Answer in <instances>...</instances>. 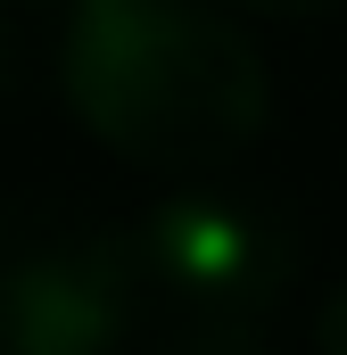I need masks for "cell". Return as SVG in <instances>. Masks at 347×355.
I'll return each mask as SVG.
<instances>
[{"mask_svg": "<svg viewBox=\"0 0 347 355\" xmlns=\"http://www.w3.org/2000/svg\"><path fill=\"white\" fill-rule=\"evenodd\" d=\"M25 8H42V17H58V25H67V17H75V8H91V0H25Z\"/></svg>", "mask_w": 347, "mask_h": 355, "instance_id": "52a82bcc", "label": "cell"}, {"mask_svg": "<svg viewBox=\"0 0 347 355\" xmlns=\"http://www.w3.org/2000/svg\"><path fill=\"white\" fill-rule=\"evenodd\" d=\"M0 75H8V8H0Z\"/></svg>", "mask_w": 347, "mask_h": 355, "instance_id": "ba28073f", "label": "cell"}, {"mask_svg": "<svg viewBox=\"0 0 347 355\" xmlns=\"http://www.w3.org/2000/svg\"><path fill=\"white\" fill-rule=\"evenodd\" d=\"M141 314L124 232L67 207H0V355H124Z\"/></svg>", "mask_w": 347, "mask_h": 355, "instance_id": "3957f363", "label": "cell"}, {"mask_svg": "<svg viewBox=\"0 0 347 355\" xmlns=\"http://www.w3.org/2000/svg\"><path fill=\"white\" fill-rule=\"evenodd\" d=\"M314 355H347V289L323 306V322H314Z\"/></svg>", "mask_w": 347, "mask_h": 355, "instance_id": "5b68a950", "label": "cell"}, {"mask_svg": "<svg viewBox=\"0 0 347 355\" xmlns=\"http://www.w3.org/2000/svg\"><path fill=\"white\" fill-rule=\"evenodd\" d=\"M149 355H257V331H166Z\"/></svg>", "mask_w": 347, "mask_h": 355, "instance_id": "277c9868", "label": "cell"}, {"mask_svg": "<svg viewBox=\"0 0 347 355\" xmlns=\"http://www.w3.org/2000/svg\"><path fill=\"white\" fill-rule=\"evenodd\" d=\"M124 240L141 272V306L166 314V331H257L298 272L289 223L207 182L166 190L141 223H124Z\"/></svg>", "mask_w": 347, "mask_h": 355, "instance_id": "7a4b0ae2", "label": "cell"}, {"mask_svg": "<svg viewBox=\"0 0 347 355\" xmlns=\"http://www.w3.org/2000/svg\"><path fill=\"white\" fill-rule=\"evenodd\" d=\"M232 8H248V17H331L347 0H232Z\"/></svg>", "mask_w": 347, "mask_h": 355, "instance_id": "8992f818", "label": "cell"}, {"mask_svg": "<svg viewBox=\"0 0 347 355\" xmlns=\"http://www.w3.org/2000/svg\"><path fill=\"white\" fill-rule=\"evenodd\" d=\"M58 83L91 141L149 174H215L257 149L273 83L257 42L207 0H91L67 17Z\"/></svg>", "mask_w": 347, "mask_h": 355, "instance_id": "6da1fadb", "label": "cell"}]
</instances>
